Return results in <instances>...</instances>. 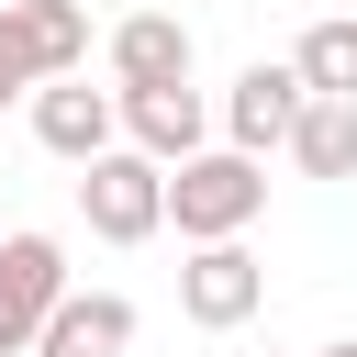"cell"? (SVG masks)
<instances>
[{"label": "cell", "instance_id": "8992f818", "mask_svg": "<svg viewBox=\"0 0 357 357\" xmlns=\"http://www.w3.org/2000/svg\"><path fill=\"white\" fill-rule=\"evenodd\" d=\"M112 89L134 100V89H190V22L178 11H134V22H112Z\"/></svg>", "mask_w": 357, "mask_h": 357}, {"label": "cell", "instance_id": "5b68a950", "mask_svg": "<svg viewBox=\"0 0 357 357\" xmlns=\"http://www.w3.org/2000/svg\"><path fill=\"white\" fill-rule=\"evenodd\" d=\"M257 301H268V268H257L245 245H190V268H178V312H190L201 335H234Z\"/></svg>", "mask_w": 357, "mask_h": 357}, {"label": "cell", "instance_id": "7a4b0ae2", "mask_svg": "<svg viewBox=\"0 0 357 357\" xmlns=\"http://www.w3.org/2000/svg\"><path fill=\"white\" fill-rule=\"evenodd\" d=\"M78 212H89L100 245H145V234L167 223V167L134 156V145H112L100 167H78Z\"/></svg>", "mask_w": 357, "mask_h": 357}, {"label": "cell", "instance_id": "52a82bcc", "mask_svg": "<svg viewBox=\"0 0 357 357\" xmlns=\"http://www.w3.org/2000/svg\"><path fill=\"white\" fill-rule=\"evenodd\" d=\"M0 312L22 335H45L67 312V245L56 234H0Z\"/></svg>", "mask_w": 357, "mask_h": 357}, {"label": "cell", "instance_id": "6da1fadb", "mask_svg": "<svg viewBox=\"0 0 357 357\" xmlns=\"http://www.w3.org/2000/svg\"><path fill=\"white\" fill-rule=\"evenodd\" d=\"M268 212V167L234 145H201L190 167H167V223L190 245H245V223Z\"/></svg>", "mask_w": 357, "mask_h": 357}, {"label": "cell", "instance_id": "8fae6325", "mask_svg": "<svg viewBox=\"0 0 357 357\" xmlns=\"http://www.w3.org/2000/svg\"><path fill=\"white\" fill-rule=\"evenodd\" d=\"M290 67H301V89H312V100H357V22H312Z\"/></svg>", "mask_w": 357, "mask_h": 357}, {"label": "cell", "instance_id": "9c48e42d", "mask_svg": "<svg viewBox=\"0 0 357 357\" xmlns=\"http://www.w3.org/2000/svg\"><path fill=\"white\" fill-rule=\"evenodd\" d=\"M134 346V301L123 290H67V312L33 335V357H123Z\"/></svg>", "mask_w": 357, "mask_h": 357}, {"label": "cell", "instance_id": "277c9868", "mask_svg": "<svg viewBox=\"0 0 357 357\" xmlns=\"http://www.w3.org/2000/svg\"><path fill=\"white\" fill-rule=\"evenodd\" d=\"M33 145L67 156V167H100V156L123 145V89H89V78L33 89Z\"/></svg>", "mask_w": 357, "mask_h": 357}, {"label": "cell", "instance_id": "30bf717a", "mask_svg": "<svg viewBox=\"0 0 357 357\" xmlns=\"http://www.w3.org/2000/svg\"><path fill=\"white\" fill-rule=\"evenodd\" d=\"M290 167L301 178H357V100H312L301 134H290Z\"/></svg>", "mask_w": 357, "mask_h": 357}, {"label": "cell", "instance_id": "4fadbf2b", "mask_svg": "<svg viewBox=\"0 0 357 357\" xmlns=\"http://www.w3.org/2000/svg\"><path fill=\"white\" fill-rule=\"evenodd\" d=\"M312 357H357V335H335V346H312Z\"/></svg>", "mask_w": 357, "mask_h": 357}, {"label": "cell", "instance_id": "7c38bea8", "mask_svg": "<svg viewBox=\"0 0 357 357\" xmlns=\"http://www.w3.org/2000/svg\"><path fill=\"white\" fill-rule=\"evenodd\" d=\"M0 357H33V335H22V324H11V312H0Z\"/></svg>", "mask_w": 357, "mask_h": 357}, {"label": "cell", "instance_id": "3957f363", "mask_svg": "<svg viewBox=\"0 0 357 357\" xmlns=\"http://www.w3.org/2000/svg\"><path fill=\"white\" fill-rule=\"evenodd\" d=\"M301 112H312V89H301V67H268V56H257V67H245V78L223 89V145H234V156H268V145L290 156V134H301Z\"/></svg>", "mask_w": 357, "mask_h": 357}, {"label": "cell", "instance_id": "ba28073f", "mask_svg": "<svg viewBox=\"0 0 357 357\" xmlns=\"http://www.w3.org/2000/svg\"><path fill=\"white\" fill-rule=\"evenodd\" d=\"M201 134H212L201 89H134V100H123V145H134V156H156V167H190V156H201Z\"/></svg>", "mask_w": 357, "mask_h": 357}]
</instances>
